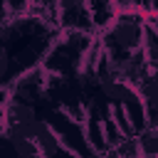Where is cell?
<instances>
[{"label": "cell", "instance_id": "2", "mask_svg": "<svg viewBox=\"0 0 158 158\" xmlns=\"http://www.w3.org/2000/svg\"><path fill=\"white\" fill-rule=\"evenodd\" d=\"M91 40L94 35H86L79 30H59L42 59V69L57 79H74Z\"/></svg>", "mask_w": 158, "mask_h": 158}, {"label": "cell", "instance_id": "4", "mask_svg": "<svg viewBox=\"0 0 158 158\" xmlns=\"http://www.w3.org/2000/svg\"><path fill=\"white\" fill-rule=\"evenodd\" d=\"M141 109H143V118L146 126H158V74L151 72L136 89Z\"/></svg>", "mask_w": 158, "mask_h": 158}, {"label": "cell", "instance_id": "5", "mask_svg": "<svg viewBox=\"0 0 158 158\" xmlns=\"http://www.w3.org/2000/svg\"><path fill=\"white\" fill-rule=\"evenodd\" d=\"M99 158H141V148L136 143V136L121 138L116 146H109L104 153H99Z\"/></svg>", "mask_w": 158, "mask_h": 158}, {"label": "cell", "instance_id": "9", "mask_svg": "<svg viewBox=\"0 0 158 158\" xmlns=\"http://www.w3.org/2000/svg\"><path fill=\"white\" fill-rule=\"evenodd\" d=\"M27 5L30 0H0V22L27 15Z\"/></svg>", "mask_w": 158, "mask_h": 158}, {"label": "cell", "instance_id": "1", "mask_svg": "<svg viewBox=\"0 0 158 158\" xmlns=\"http://www.w3.org/2000/svg\"><path fill=\"white\" fill-rule=\"evenodd\" d=\"M146 35V20L138 10H118L99 32L96 40L106 59H121L126 54L141 52Z\"/></svg>", "mask_w": 158, "mask_h": 158}, {"label": "cell", "instance_id": "6", "mask_svg": "<svg viewBox=\"0 0 158 158\" xmlns=\"http://www.w3.org/2000/svg\"><path fill=\"white\" fill-rule=\"evenodd\" d=\"M141 52H143L148 67L158 74V30H156L151 22H146V35H143V47H141Z\"/></svg>", "mask_w": 158, "mask_h": 158}, {"label": "cell", "instance_id": "10", "mask_svg": "<svg viewBox=\"0 0 158 158\" xmlns=\"http://www.w3.org/2000/svg\"><path fill=\"white\" fill-rule=\"evenodd\" d=\"M52 158H79V156H77L74 151H69L67 146H62V148H59V151H57V153H54Z\"/></svg>", "mask_w": 158, "mask_h": 158}, {"label": "cell", "instance_id": "7", "mask_svg": "<svg viewBox=\"0 0 158 158\" xmlns=\"http://www.w3.org/2000/svg\"><path fill=\"white\" fill-rule=\"evenodd\" d=\"M27 15L40 17L42 22H49V25L57 27V0H30ZM57 30H59V27H57Z\"/></svg>", "mask_w": 158, "mask_h": 158}, {"label": "cell", "instance_id": "3", "mask_svg": "<svg viewBox=\"0 0 158 158\" xmlns=\"http://www.w3.org/2000/svg\"><path fill=\"white\" fill-rule=\"evenodd\" d=\"M57 27L96 35V27H94L91 12H89V2L86 0H57Z\"/></svg>", "mask_w": 158, "mask_h": 158}, {"label": "cell", "instance_id": "8", "mask_svg": "<svg viewBox=\"0 0 158 158\" xmlns=\"http://www.w3.org/2000/svg\"><path fill=\"white\" fill-rule=\"evenodd\" d=\"M136 143L143 156H158V126H146L136 133Z\"/></svg>", "mask_w": 158, "mask_h": 158}, {"label": "cell", "instance_id": "11", "mask_svg": "<svg viewBox=\"0 0 158 158\" xmlns=\"http://www.w3.org/2000/svg\"><path fill=\"white\" fill-rule=\"evenodd\" d=\"M141 158H158V156H143V153H141Z\"/></svg>", "mask_w": 158, "mask_h": 158}]
</instances>
